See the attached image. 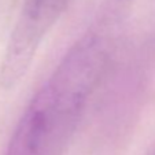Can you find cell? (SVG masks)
Segmentation results:
<instances>
[{
    "instance_id": "obj_1",
    "label": "cell",
    "mask_w": 155,
    "mask_h": 155,
    "mask_svg": "<svg viewBox=\"0 0 155 155\" xmlns=\"http://www.w3.org/2000/svg\"><path fill=\"white\" fill-rule=\"evenodd\" d=\"M107 40L88 32L64 54L18 120L4 155H63L103 76Z\"/></svg>"
},
{
    "instance_id": "obj_2",
    "label": "cell",
    "mask_w": 155,
    "mask_h": 155,
    "mask_svg": "<svg viewBox=\"0 0 155 155\" xmlns=\"http://www.w3.org/2000/svg\"><path fill=\"white\" fill-rule=\"evenodd\" d=\"M71 0H24L0 63V81L8 87L25 78L43 41Z\"/></svg>"
}]
</instances>
